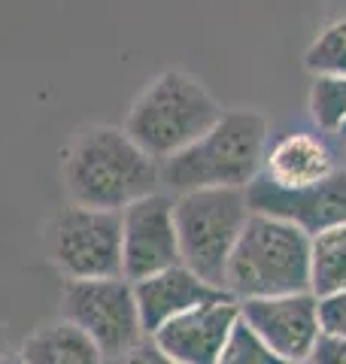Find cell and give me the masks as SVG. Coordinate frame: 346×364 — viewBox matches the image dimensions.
<instances>
[{"label":"cell","mask_w":346,"mask_h":364,"mask_svg":"<svg viewBox=\"0 0 346 364\" xmlns=\"http://www.w3.org/2000/svg\"><path fill=\"white\" fill-rule=\"evenodd\" d=\"M61 182L76 207L122 213L158 195L161 164L115 124H88L61 152Z\"/></svg>","instance_id":"6da1fadb"},{"label":"cell","mask_w":346,"mask_h":364,"mask_svg":"<svg viewBox=\"0 0 346 364\" xmlns=\"http://www.w3.org/2000/svg\"><path fill=\"white\" fill-rule=\"evenodd\" d=\"M271 122L258 109H225L201 140L161 164V186L173 195L204 188H249L261 176Z\"/></svg>","instance_id":"7a4b0ae2"},{"label":"cell","mask_w":346,"mask_h":364,"mask_svg":"<svg viewBox=\"0 0 346 364\" xmlns=\"http://www.w3.org/2000/svg\"><path fill=\"white\" fill-rule=\"evenodd\" d=\"M222 112L225 109L216 104L198 76L186 70H164L134 97L122 131L149 158L164 164L167 158L201 140L222 119Z\"/></svg>","instance_id":"3957f363"},{"label":"cell","mask_w":346,"mask_h":364,"mask_svg":"<svg viewBox=\"0 0 346 364\" xmlns=\"http://www.w3.org/2000/svg\"><path fill=\"white\" fill-rule=\"evenodd\" d=\"M310 291V237L295 225L252 213L231 252L225 294L237 304Z\"/></svg>","instance_id":"277c9868"},{"label":"cell","mask_w":346,"mask_h":364,"mask_svg":"<svg viewBox=\"0 0 346 364\" xmlns=\"http://www.w3.org/2000/svg\"><path fill=\"white\" fill-rule=\"evenodd\" d=\"M243 188H204L173 198V222L179 240V264L206 286L225 291L231 252L249 222Z\"/></svg>","instance_id":"5b68a950"},{"label":"cell","mask_w":346,"mask_h":364,"mask_svg":"<svg viewBox=\"0 0 346 364\" xmlns=\"http://www.w3.org/2000/svg\"><path fill=\"white\" fill-rule=\"evenodd\" d=\"M43 252L64 282L122 277V213L67 203L43 225Z\"/></svg>","instance_id":"8992f818"},{"label":"cell","mask_w":346,"mask_h":364,"mask_svg":"<svg viewBox=\"0 0 346 364\" xmlns=\"http://www.w3.org/2000/svg\"><path fill=\"white\" fill-rule=\"evenodd\" d=\"M61 318L83 331L103 352V358H125L146 340L134 282L125 277L64 282Z\"/></svg>","instance_id":"52a82bcc"},{"label":"cell","mask_w":346,"mask_h":364,"mask_svg":"<svg viewBox=\"0 0 346 364\" xmlns=\"http://www.w3.org/2000/svg\"><path fill=\"white\" fill-rule=\"evenodd\" d=\"M179 264L173 198L158 191L122 210V277L140 282Z\"/></svg>","instance_id":"ba28073f"},{"label":"cell","mask_w":346,"mask_h":364,"mask_svg":"<svg viewBox=\"0 0 346 364\" xmlns=\"http://www.w3.org/2000/svg\"><path fill=\"white\" fill-rule=\"evenodd\" d=\"M246 203L249 213L288 222L307 237H316L328 228L346 225V170L340 167L331 179L298 191H283L258 176L246 188Z\"/></svg>","instance_id":"9c48e42d"},{"label":"cell","mask_w":346,"mask_h":364,"mask_svg":"<svg viewBox=\"0 0 346 364\" xmlns=\"http://www.w3.org/2000/svg\"><path fill=\"white\" fill-rule=\"evenodd\" d=\"M240 318L285 364H307L319 343V301L310 291L240 304Z\"/></svg>","instance_id":"30bf717a"},{"label":"cell","mask_w":346,"mask_h":364,"mask_svg":"<svg viewBox=\"0 0 346 364\" xmlns=\"http://www.w3.org/2000/svg\"><path fill=\"white\" fill-rule=\"evenodd\" d=\"M237 322L240 304L231 294H219L158 328L149 343L177 364H216Z\"/></svg>","instance_id":"8fae6325"},{"label":"cell","mask_w":346,"mask_h":364,"mask_svg":"<svg viewBox=\"0 0 346 364\" xmlns=\"http://www.w3.org/2000/svg\"><path fill=\"white\" fill-rule=\"evenodd\" d=\"M219 294H225V291L206 286L204 279H198L189 267H182V264L134 282V298H137V310H140L146 340L152 337L158 328L173 322L177 316L219 298Z\"/></svg>","instance_id":"7c38bea8"},{"label":"cell","mask_w":346,"mask_h":364,"mask_svg":"<svg viewBox=\"0 0 346 364\" xmlns=\"http://www.w3.org/2000/svg\"><path fill=\"white\" fill-rule=\"evenodd\" d=\"M337 170H340L337 158H334V152L328 149V143L322 136L295 131L268 146L261 176L283 191H298L331 179Z\"/></svg>","instance_id":"4fadbf2b"},{"label":"cell","mask_w":346,"mask_h":364,"mask_svg":"<svg viewBox=\"0 0 346 364\" xmlns=\"http://www.w3.org/2000/svg\"><path fill=\"white\" fill-rule=\"evenodd\" d=\"M19 358L21 364H103V352L83 331L58 318L33 328L21 340Z\"/></svg>","instance_id":"5bb4252c"},{"label":"cell","mask_w":346,"mask_h":364,"mask_svg":"<svg viewBox=\"0 0 346 364\" xmlns=\"http://www.w3.org/2000/svg\"><path fill=\"white\" fill-rule=\"evenodd\" d=\"M346 291V225L310 237V294L331 298Z\"/></svg>","instance_id":"9a60e30c"},{"label":"cell","mask_w":346,"mask_h":364,"mask_svg":"<svg viewBox=\"0 0 346 364\" xmlns=\"http://www.w3.org/2000/svg\"><path fill=\"white\" fill-rule=\"evenodd\" d=\"M304 67L313 79L346 76V16L322 28L304 52Z\"/></svg>","instance_id":"2e32d148"},{"label":"cell","mask_w":346,"mask_h":364,"mask_svg":"<svg viewBox=\"0 0 346 364\" xmlns=\"http://www.w3.org/2000/svg\"><path fill=\"white\" fill-rule=\"evenodd\" d=\"M310 119L319 131L340 134L346 124V76H322L310 85Z\"/></svg>","instance_id":"e0dca14e"},{"label":"cell","mask_w":346,"mask_h":364,"mask_svg":"<svg viewBox=\"0 0 346 364\" xmlns=\"http://www.w3.org/2000/svg\"><path fill=\"white\" fill-rule=\"evenodd\" d=\"M216 364H285V361L240 318Z\"/></svg>","instance_id":"ac0fdd59"},{"label":"cell","mask_w":346,"mask_h":364,"mask_svg":"<svg viewBox=\"0 0 346 364\" xmlns=\"http://www.w3.org/2000/svg\"><path fill=\"white\" fill-rule=\"evenodd\" d=\"M319 331L322 337L346 343V291L331 294V298H319Z\"/></svg>","instance_id":"d6986e66"},{"label":"cell","mask_w":346,"mask_h":364,"mask_svg":"<svg viewBox=\"0 0 346 364\" xmlns=\"http://www.w3.org/2000/svg\"><path fill=\"white\" fill-rule=\"evenodd\" d=\"M307 364H346V343L343 340H331V337H319V343L313 349Z\"/></svg>","instance_id":"ffe728a7"},{"label":"cell","mask_w":346,"mask_h":364,"mask_svg":"<svg viewBox=\"0 0 346 364\" xmlns=\"http://www.w3.org/2000/svg\"><path fill=\"white\" fill-rule=\"evenodd\" d=\"M125 364H177V361H170L167 355H161V352L149 343V340H143V343L137 346L134 352L125 355Z\"/></svg>","instance_id":"44dd1931"},{"label":"cell","mask_w":346,"mask_h":364,"mask_svg":"<svg viewBox=\"0 0 346 364\" xmlns=\"http://www.w3.org/2000/svg\"><path fill=\"white\" fill-rule=\"evenodd\" d=\"M0 364H21L19 352H0Z\"/></svg>","instance_id":"7402d4cb"},{"label":"cell","mask_w":346,"mask_h":364,"mask_svg":"<svg viewBox=\"0 0 346 364\" xmlns=\"http://www.w3.org/2000/svg\"><path fill=\"white\" fill-rule=\"evenodd\" d=\"M4 318H0V352H6V331H4Z\"/></svg>","instance_id":"603a6c76"},{"label":"cell","mask_w":346,"mask_h":364,"mask_svg":"<svg viewBox=\"0 0 346 364\" xmlns=\"http://www.w3.org/2000/svg\"><path fill=\"white\" fill-rule=\"evenodd\" d=\"M340 136H346V124H343V131H340Z\"/></svg>","instance_id":"cb8c5ba5"},{"label":"cell","mask_w":346,"mask_h":364,"mask_svg":"<svg viewBox=\"0 0 346 364\" xmlns=\"http://www.w3.org/2000/svg\"><path fill=\"white\" fill-rule=\"evenodd\" d=\"M343 170H346V152H343Z\"/></svg>","instance_id":"d4e9b609"}]
</instances>
